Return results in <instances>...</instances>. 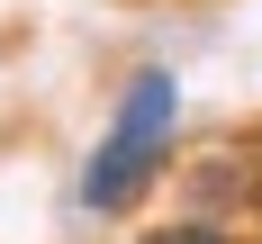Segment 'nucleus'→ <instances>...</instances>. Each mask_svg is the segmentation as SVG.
<instances>
[{
	"label": "nucleus",
	"instance_id": "3",
	"mask_svg": "<svg viewBox=\"0 0 262 244\" xmlns=\"http://www.w3.org/2000/svg\"><path fill=\"white\" fill-rule=\"evenodd\" d=\"M136 244H244V226H217V217H172V226H145Z\"/></svg>",
	"mask_w": 262,
	"mask_h": 244
},
{
	"label": "nucleus",
	"instance_id": "1",
	"mask_svg": "<svg viewBox=\"0 0 262 244\" xmlns=\"http://www.w3.org/2000/svg\"><path fill=\"white\" fill-rule=\"evenodd\" d=\"M172 136H181V73L172 63L127 73V91H118L100 145H91V163H81V181H73L81 217H136L154 199L163 163H172Z\"/></svg>",
	"mask_w": 262,
	"mask_h": 244
},
{
	"label": "nucleus",
	"instance_id": "2",
	"mask_svg": "<svg viewBox=\"0 0 262 244\" xmlns=\"http://www.w3.org/2000/svg\"><path fill=\"white\" fill-rule=\"evenodd\" d=\"M190 217L253 226L262 217V145H217V154L190 163Z\"/></svg>",
	"mask_w": 262,
	"mask_h": 244
}]
</instances>
